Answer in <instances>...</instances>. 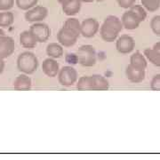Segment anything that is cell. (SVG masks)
Returning a JSON list of instances; mask_svg holds the SVG:
<instances>
[{
	"instance_id": "1",
	"label": "cell",
	"mask_w": 160,
	"mask_h": 160,
	"mask_svg": "<svg viewBox=\"0 0 160 160\" xmlns=\"http://www.w3.org/2000/svg\"><path fill=\"white\" fill-rule=\"evenodd\" d=\"M123 29V24L119 18L115 15H109L105 18L100 29L101 37L106 42H113Z\"/></svg>"
},
{
	"instance_id": "2",
	"label": "cell",
	"mask_w": 160,
	"mask_h": 160,
	"mask_svg": "<svg viewBox=\"0 0 160 160\" xmlns=\"http://www.w3.org/2000/svg\"><path fill=\"white\" fill-rule=\"evenodd\" d=\"M38 67V60L31 52H24L17 59L18 69L24 74H33Z\"/></svg>"
},
{
	"instance_id": "3",
	"label": "cell",
	"mask_w": 160,
	"mask_h": 160,
	"mask_svg": "<svg viewBox=\"0 0 160 160\" xmlns=\"http://www.w3.org/2000/svg\"><path fill=\"white\" fill-rule=\"evenodd\" d=\"M77 60L84 67H92L96 63V51L90 45L82 46L76 53Z\"/></svg>"
},
{
	"instance_id": "4",
	"label": "cell",
	"mask_w": 160,
	"mask_h": 160,
	"mask_svg": "<svg viewBox=\"0 0 160 160\" xmlns=\"http://www.w3.org/2000/svg\"><path fill=\"white\" fill-rule=\"evenodd\" d=\"M58 80L60 84L63 86H71L78 80L77 70L70 66H65L58 73Z\"/></svg>"
},
{
	"instance_id": "5",
	"label": "cell",
	"mask_w": 160,
	"mask_h": 160,
	"mask_svg": "<svg viewBox=\"0 0 160 160\" xmlns=\"http://www.w3.org/2000/svg\"><path fill=\"white\" fill-rule=\"evenodd\" d=\"M29 30L34 35L36 39L39 43H44L49 39L51 35V29L48 25L44 22H37L30 26Z\"/></svg>"
},
{
	"instance_id": "6",
	"label": "cell",
	"mask_w": 160,
	"mask_h": 160,
	"mask_svg": "<svg viewBox=\"0 0 160 160\" xmlns=\"http://www.w3.org/2000/svg\"><path fill=\"white\" fill-rule=\"evenodd\" d=\"M78 37L79 35L78 33L62 27V29H60L59 33L57 34V39L62 46L65 47H70L77 43Z\"/></svg>"
},
{
	"instance_id": "7",
	"label": "cell",
	"mask_w": 160,
	"mask_h": 160,
	"mask_svg": "<svg viewBox=\"0 0 160 160\" xmlns=\"http://www.w3.org/2000/svg\"><path fill=\"white\" fill-rule=\"evenodd\" d=\"M48 14V10L45 6H34L25 12V20L29 22H39L45 20Z\"/></svg>"
},
{
	"instance_id": "8",
	"label": "cell",
	"mask_w": 160,
	"mask_h": 160,
	"mask_svg": "<svg viewBox=\"0 0 160 160\" xmlns=\"http://www.w3.org/2000/svg\"><path fill=\"white\" fill-rule=\"evenodd\" d=\"M100 28V24L97 20L93 18H88L83 21L80 27V34L83 35L85 38H92L98 32Z\"/></svg>"
},
{
	"instance_id": "9",
	"label": "cell",
	"mask_w": 160,
	"mask_h": 160,
	"mask_svg": "<svg viewBox=\"0 0 160 160\" xmlns=\"http://www.w3.org/2000/svg\"><path fill=\"white\" fill-rule=\"evenodd\" d=\"M135 47V42L134 39L131 36L128 35H122L116 43V48L118 52L122 54H127L130 53Z\"/></svg>"
},
{
	"instance_id": "10",
	"label": "cell",
	"mask_w": 160,
	"mask_h": 160,
	"mask_svg": "<svg viewBox=\"0 0 160 160\" xmlns=\"http://www.w3.org/2000/svg\"><path fill=\"white\" fill-rule=\"evenodd\" d=\"M15 49V43L11 37H0V58L6 59L11 56Z\"/></svg>"
},
{
	"instance_id": "11",
	"label": "cell",
	"mask_w": 160,
	"mask_h": 160,
	"mask_svg": "<svg viewBox=\"0 0 160 160\" xmlns=\"http://www.w3.org/2000/svg\"><path fill=\"white\" fill-rule=\"evenodd\" d=\"M121 22L123 24L124 28L129 30H132V29H137L142 22L133 12L128 10L123 13L122 18H121Z\"/></svg>"
},
{
	"instance_id": "12",
	"label": "cell",
	"mask_w": 160,
	"mask_h": 160,
	"mask_svg": "<svg viewBox=\"0 0 160 160\" xmlns=\"http://www.w3.org/2000/svg\"><path fill=\"white\" fill-rule=\"evenodd\" d=\"M43 72L49 78L56 77L60 71L59 69V63L53 58H48L43 62L42 64Z\"/></svg>"
},
{
	"instance_id": "13",
	"label": "cell",
	"mask_w": 160,
	"mask_h": 160,
	"mask_svg": "<svg viewBox=\"0 0 160 160\" xmlns=\"http://www.w3.org/2000/svg\"><path fill=\"white\" fill-rule=\"evenodd\" d=\"M126 75L129 81H131L132 83L137 84V83L142 82L145 78V70L135 69L129 64L126 67Z\"/></svg>"
},
{
	"instance_id": "14",
	"label": "cell",
	"mask_w": 160,
	"mask_h": 160,
	"mask_svg": "<svg viewBox=\"0 0 160 160\" xmlns=\"http://www.w3.org/2000/svg\"><path fill=\"white\" fill-rule=\"evenodd\" d=\"M81 0H66L62 4L63 12L69 16L78 13L81 9Z\"/></svg>"
},
{
	"instance_id": "15",
	"label": "cell",
	"mask_w": 160,
	"mask_h": 160,
	"mask_svg": "<svg viewBox=\"0 0 160 160\" xmlns=\"http://www.w3.org/2000/svg\"><path fill=\"white\" fill-rule=\"evenodd\" d=\"M31 78L27 74L19 75L13 82V87L17 91H28L31 88Z\"/></svg>"
},
{
	"instance_id": "16",
	"label": "cell",
	"mask_w": 160,
	"mask_h": 160,
	"mask_svg": "<svg viewBox=\"0 0 160 160\" xmlns=\"http://www.w3.org/2000/svg\"><path fill=\"white\" fill-rule=\"evenodd\" d=\"M20 43L21 45L27 49H32L38 44V40L30 30H25L20 35Z\"/></svg>"
},
{
	"instance_id": "17",
	"label": "cell",
	"mask_w": 160,
	"mask_h": 160,
	"mask_svg": "<svg viewBox=\"0 0 160 160\" xmlns=\"http://www.w3.org/2000/svg\"><path fill=\"white\" fill-rule=\"evenodd\" d=\"M130 65H132L135 69L145 70L147 67V61L144 55H142V53H141L140 52H135L133 54L131 55Z\"/></svg>"
},
{
	"instance_id": "18",
	"label": "cell",
	"mask_w": 160,
	"mask_h": 160,
	"mask_svg": "<svg viewBox=\"0 0 160 160\" xmlns=\"http://www.w3.org/2000/svg\"><path fill=\"white\" fill-rule=\"evenodd\" d=\"M93 91H105L109 87V81L102 76L93 75Z\"/></svg>"
},
{
	"instance_id": "19",
	"label": "cell",
	"mask_w": 160,
	"mask_h": 160,
	"mask_svg": "<svg viewBox=\"0 0 160 160\" xmlns=\"http://www.w3.org/2000/svg\"><path fill=\"white\" fill-rule=\"evenodd\" d=\"M46 53L53 59L61 58L63 55L62 46L57 43H50L46 47Z\"/></svg>"
},
{
	"instance_id": "20",
	"label": "cell",
	"mask_w": 160,
	"mask_h": 160,
	"mask_svg": "<svg viewBox=\"0 0 160 160\" xmlns=\"http://www.w3.org/2000/svg\"><path fill=\"white\" fill-rule=\"evenodd\" d=\"M77 88L79 90L93 91V78L92 76H85L78 79L77 84Z\"/></svg>"
},
{
	"instance_id": "21",
	"label": "cell",
	"mask_w": 160,
	"mask_h": 160,
	"mask_svg": "<svg viewBox=\"0 0 160 160\" xmlns=\"http://www.w3.org/2000/svg\"><path fill=\"white\" fill-rule=\"evenodd\" d=\"M14 22V15L12 12L3 11L0 12V27L8 28Z\"/></svg>"
},
{
	"instance_id": "22",
	"label": "cell",
	"mask_w": 160,
	"mask_h": 160,
	"mask_svg": "<svg viewBox=\"0 0 160 160\" xmlns=\"http://www.w3.org/2000/svg\"><path fill=\"white\" fill-rule=\"evenodd\" d=\"M144 55L149 60V62L154 64L157 67H160V52L153 48H147L144 50Z\"/></svg>"
},
{
	"instance_id": "23",
	"label": "cell",
	"mask_w": 160,
	"mask_h": 160,
	"mask_svg": "<svg viewBox=\"0 0 160 160\" xmlns=\"http://www.w3.org/2000/svg\"><path fill=\"white\" fill-rule=\"evenodd\" d=\"M64 28L70 29L72 31H74L76 33H78L80 35V27H81V23L79 22V21L76 18H69L66 20V22H64L63 25Z\"/></svg>"
},
{
	"instance_id": "24",
	"label": "cell",
	"mask_w": 160,
	"mask_h": 160,
	"mask_svg": "<svg viewBox=\"0 0 160 160\" xmlns=\"http://www.w3.org/2000/svg\"><path fill=\"white\" fill-rule=\"evenodd\" d=\"M142 6L149 12H156L160 7V0H141Z\"/></svg>"
},
{
	"instance_id": "25",
	"label": "cell",
	"mask_w": 160,
	"mask_h": 160,
	"mask_svg": "<svg viewBox=\"0 0 160 160\" xmlns=\"http://www.w3.org/2000/svg\"><path fill=\"white\" fill-rule=\"evenodd\" d=\"M38 0H15L16 6L24 11H28L29 9L36 6Z\"/></svg>"
},
{
	"instance_id": "26",
	"label": "cell",
	"mask_w": 160,
	"mask_h": 160,
	"mask_svg": "<svg viewBox=\"0 0 160 160\" xmlns=\"http://www.w3.org/2000/svg\"><path fill=\"white\" fill-rule=\"evenodd\" d=\"M130 10L133 12L137 15L139 19L141 20V22H144L145 19L147 18V12L144 9V7L141 5H135L134 4L132 7H130Z\"/></svg>"
},
{
	"instance_id": "27",
	"label": "cell",
	"mask_w": 160,
	"mask_h": 160,
	"mask_svg": "<svg viewBox=\"0 0 160 160\" xmlns=\"http://www.w3.org/2000/svg\"><path fill=\"white\" fill-rule=\"evenodd\" d=\"M150 28L155 35L160 37V15H156L151 19Z\"/></svg>"
},
{
	"instance_id": "28",
	"label": "cell",
	"mask_w": 160,
	"mask_h": 160,
	"mask_svg": "<svg viewBox=\"0 0 160 160\" xmlns=\"http://www.w3.org/2000/svg\"><path fill=\"white\" fill-rule=\"evenodd\" d=\"M14 6V0H0V10L8 11Z\"/></svg>"
},
{
	"instance_id": "29",
	"label": "cell",
	"mask_w": 160,
	"mask_h": 160,
	"mask_svg": "<svg viewBox=\"0 0 160 160\" xmlns=\"http://www.w3.org/2000/svg\"><path fill=\"white\" fill-rule=\"evenodd\" d=\"M150 88L153 91H160V74L155 76L150 82Z\"/></svg>"
},
{
	"instance_id": "30",
	"label": "cell",
	"mask_w": 160,
	"mask_h": 160,
	"mask_svg": "<svg viewBox=\"0 0 160 160\" xmlns=\"http://www.w3.org/2000/svg\"><path fill=\"white\" fill-rule=\"evenodd\" d=\"M117 1H118V6L125 9H128L132 7L136 2V0H117Z\"/></svg>"
},
{
	"instance_id": "31",
	"label": "cell",
	"mask_w": 160,
	"mask_h": 160,
	"mask_svg": "<svg viewBox=\"0 0 160 160\" xmlns=\"http://www.w3.org/2000/svg\"><path fill=\"white\" fill-rule=\"evenodd\" d=\"M4 69H5V62H4V59L0 58V75L3 73Z\"/></svg>"
},
{
	"instance_id": "32",
	"label": "cell",
	"mask_w": 160,
	"mask_h": 160,
	"mask_svg": "<svg viewBox=\"0 0 160 160\" xmlns=\"http://www.w3.org/2000/svg\"><path fill=\"white\" fill-rule=\"evenodd\" d=\"M153 49L156 50V51H158V52H160V42H157L155 44L154 46H153Z\"/></svg>"
},
{
	"instance_id": "33",
	"label": "cell",
	"mask_w": 160,
	"mask_h": 160,
	"mask_svg": "<svg viewBox=\"0 0 160 160\" xmlns=\"http://www.w3.org/2000/svg\"><path fill=\"white\" fill-rule=\"evenodd\" d=\"M2 36H5V31L0 28V37H2Z\"/></svg>"
},
{
	"instance_id": "34",
	"label": "cell",
	"mask_w": 160,
	"mask_h": 160,
	"mask_svg": "<svg viewBox=\"0 0 160 160\" xmlns=\"http://www.w3.org/2000/svg\"><path fill=\"white\" fill-rule=\"evenodd\" d=\"M82 2H85V3H92V2H93L94 0H81Z\"/></svg>"
},
{
	"instance_id": "35",
	"label": "cell",
	"mask_w": 160,
	"mask_h": 160,
	"mask_svg": "<svg viewBox=\"0 0 160 160\" xmlns=\"http://www.w3.org/2000/svg\"><path fill=\"white\" fill-rule=\"evenodd\" d=\"M58 2H59V3H61V4H62L63 2H65V1H66V0H57Z\"/></svg>"
},
{
	"instance_id": "36",
	"label": "cell",
	"mask_w": 160,
	"mask_h": 160,
	"mask_svg": "<svg viewBox=\"0 0 160 160\" xmlns=\"http://www.w3.org/2000/svg\"><path fill=\"white\" fill-rule=\"evenodd\" d=\"M94 1H97V2H102V1H104V0H94Z\"/></svg>"
}]
</instances>
